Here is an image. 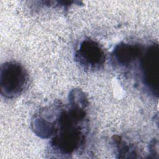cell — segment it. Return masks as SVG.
<instances>
[{
	"label": "cell",
	"mask_w": 159,
	"mask_h": 159,
	"mask_svg": "<svg viewBox=\"0 0 159 159\" xmlns=\"http://www.w3.org/2000/svg\"><path fill=\"white\" fill-rule=\"evenodd\" d=\"M68 111L61 109L57 120L51 146L62 155H71L84 143L86 107L70 104Z\"/></svg>",
	"instance_id": "cell-1"
},
{
	"label": "cell",
	"mask_w": 159,
	"mask_h": 159,
	"mask_svg": "<svg viewBox=\"0 0 159 159\" xmlns=\"http://www.w3.org/2000/svg\"><path fill=\"white\" fill-rule=\"evenodd\" d=\"M29 75L19 63L11 61L3 63L0 70L1 94L7 99L21 94L27 88Z\"/></svg>",
	"instance_id": "cell-2"
},
{
	"label": "cell",
	"mask_w": 159,
	"mask_h": 159,
	"mask_svg": "<svg viewBox=\"0 0 159 159\" xmlns=\"http://www.w3.org/2000/svg\"><path fill=\"white\" fill-rule=\"evenodd\" d=\"M158 46L153 44L146 48L140 58L141 80L145 88L153 95L158 91Z\"/></svg>",
	"instance_id": "cell-3"
},
{
	"label": "cell",
	"mask_w": 159,
	"mask_h": 159,
	"mask_svg": "<svg viewBox=\"0 0 159 159\" xmlns=\"http://www.w3.org/2000/svg\"><path fill=\"white\" fill-rule=\"evenodd\" d=\"M76 62L84 70H99L106 60V55L101 45L96 41L85 39L80 44L75 55Z\"/></svg>",
	"instance_id": "cell-4"
},
{
	"label": "cell",
	"mask_w": 159,
	"mask_h": 159,
	"mask_svg": "<svg viewBox=\"0 0 159 159\" xmlns=\"http://www.w3.org/2000/svg\"><path fill=\"white\" fill-rule=\"evenodd\" d=\"M143 50L139 44L120 43L112 52L111 60L113 65L123 70L130 69L137 60H140Z\"/></svg>",
	"instance_id": "cell-5"
}]
</instances>
